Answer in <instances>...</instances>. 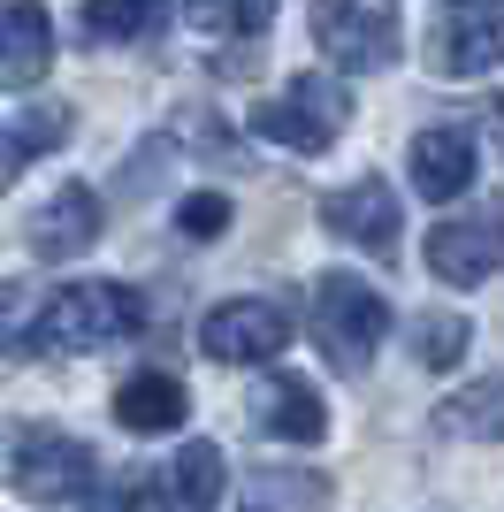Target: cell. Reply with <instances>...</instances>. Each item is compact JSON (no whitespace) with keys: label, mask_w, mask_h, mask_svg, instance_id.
<instances>
[{"label":"cell","mask_w":504,"mask_h":512,"mask_svg":"<svg viewBox=\"0 0 504 512\" xmlns=\"http://www.w3.org/2000/svg\"><path fill=\"white\" fill-rule=\"evenodd\" d=\"M314 39L336 69H390L405 46L398 0H314Z\"/></svg>","instance_id":"5"},{"label":"cell","mask_w":504,"mask_h":512,"mask_svg":"<svg viewBox=\"0 0 504 512\" xmlns=\"http://www.w3.org/2000/svg\"><path fill=\"white\" fill-rule=\"evenodd\" d=\"M504 62V0H451L428 23V69L443 77H482Z\"/></svg>","instance_id":"6"},{"label":"cell","mask_w":504,"mask_h":512,"mask_svg":"<svg viewBox=\"0 0 504 512\" xmlns=\"http://www.w3.org/2000/svg\"><path fill=\"white\" fill-rule=\"evenodd\" d=\"M344 123H352V100H344L336 77H298V85H283L275 100L252 107V130L291 153H329Z\"/></svg>","instance_id":"4"},{"label":"cell","mask_w":504,"mask_h":512,"mask_svg":"<svg viewBox=\"0 0 504 512\" xmlns=\"http://www.w3.org/2000/svg\"><path fill=\"white\" fill-rule=\"evenodd\" d=\"M191 398L176 375H161V367H146V375H130L123 390H115V421L130 428V436H168V428H184Z\"/></svg>","instance_id":"13"},{"label":"cell","mask_w":504,"mask_h":512,"mask_svg":"<svg viewBox=\"0 0 504 512\" xmlns=\"http://www.w3.org/2000/svg\"><path fill=\"white\" fill-rule=\"evenodd\" d=\"M146 321L130 283H62L39 314V344H62V352H100V344H123L130 329Z\"/></svg>","instance_id":"2"},{"label":"cell","mask_w":504,"mask_h":512,"mask_svg":"<svg viewBox=\"0 0 504 512\" xmlns=\"http://www.w3.org/2000/svg\"><path fill=\"white\" fill-rule=\"evenodd\" d=\"M222 490H230V467H222L214 444H184L161 467V512H214Z\"/></svg>","instance_id":"14"},{"label":"cell","mask_w":504,"mask_h":512,"mask_svg":"<svg viewBox=\"0 0 504 512\" xmlns=\"http://www.w3.org/2000/svg\"><path fill=\"white\" fill-rule=\"evenodd\" d=\"M466 337H474V329H466L459 314H420V321H413V360L443 375V367L466 360Z\"/></svg>","instance_id":"20"},{"label":"cell","mask_w":504,"mask_h":512,"mask_svg":"<svg viewBox=\"0 0 504 512\" xmlns=\"http://www.w3.org/2000/svg\"><path fill=\"white\" fill-rule=\"evenodd\" d=\"M8 482L16 497L31 505H69V497L92 490V451L62 428H39V421H16L8 428Z\"/></svg>","instance_id":"3"},{"label":"cell","mask_w":504,"mask_h":512,"mask_svg":"<svg viewBox=\"0 0 504 512\" xmlns=\"http://www.w3.org/2000/svg\"><path fill=\"white\" fill-rule=\"evenodd\" d=\"M199 23H207V31H237V39H252V31H268V23H275V0H199Z\"/></svg>","instance_id":"21"},{"label":"cell","mask_w":504,"mask_h":512,"mask_svg":"<svg viewBox=\"0 0 504 512\" xmlns=\"http://www.w3.org/2000/svg\"><path fill=\"white\" fill-rule=\"evenodd\" d=\"M482 107H489V138H497V146H504V92H489Z\"/></svg>","instance_id":"23"},{"label":"cell","mask_w":504,"mask_h":512,"mask_svg":"<svg viewBox=\"0 0 504 512\" xmlns=\"http://www.w3.org/2000/svg\"><path fill=\"white\" fill-rule=\"evenodd\" d=\"M31 245H39L46 260H77L100 245V192L92 184H62V192L39 207V222H31Z\"/></svg>","instance_id":"11"},{"label":"cell","mask_w":504,"mask_h":512,"mask_svg":"<svg viewBox=\"0 0 504 512\" xmlns=\"http://www.w3.org/2000/svg\"><path fill=\"white\" fill-rule=\"evenodd\" d=\"M62 138H69V107H62V100L23 107L16 123H8V146H0V153H8V176H23L31 161H39V153H54V146H62Z\"/></svg>","instance_id":"18"},{"label":"cell","mask_w":504,"mask_h":512,"mask_svg":"<svg viewBox=\"0 0 504 512\" xmlns=\"http://www.w3.org/2000/svg\"><path fill=\"white\" fill-rule=\"evenodd\" d=\"M436 428L443 436H466V444H497L504 436V375H482V383H466L459 398H443Z\"/></svg>","instance_id":"17"},{"label":"cell","mask_w":504,"mask_h":512,"mask_svg":"<svg viewBox=\"0 0 504 512\" xmlns=\"http://www.w3.org/2000/svg\"><path fill=\"white\" fill-rule=\"evenodd\" d=\"M245 512H321L329 505V474H314V467H260V474H245Z\"/></svg>","instance_id":"16"},{"label":"cell","mask_w":504,"mask_h":512,"mask_svg":"<svg viewBox=\"0 0 504 512\" xmlns=\"http://www.w3.org/2000/svg\"><path fill=\"white\" fill-rule=\"evenodd\" d=\"M314 344H321V360L336 367V375H359V367L375 360V344L382 329H390V306H382L375 283H359L344 276V268H329V276H314Z\"/></svg>","instance_id":"1"},{"label":"cell","mask_w":504,"mask_h":512,"mask_svg":"<svg viewBox=\"0 0 504 512\" xmlns=\"http://www.w3.org/2000/svg\"><path fill=\"white\" fill-rule=\"evenodd\" d=\"M252 428L275 436V444H321L329 436V406H321V390L306 375H268L252 390Z\"/></svg>","instance_id":"10"},{"label":"cell","mask_w":504,"mask_h":512,"mask_svg":"<svg viewBox=\"0 0 504 512\" xmlns=\"http://www.w3.org/2000/svg\"><path fill=\"white\" fill-rule=\"evenodd\" d=\"M321 222H329V237H344V245H359V253H375V260L398 253V199H390L382 176L336 184V192L321 199Z\"/></svg>","instance_id":"9"},{"label":"cell","mask_w":504,"mask_h":512,"mask_svg":"<svg viewBox=\"0 0 504 512\" xmlns=\"http://www.w3.org/2000/svg\"><path fill=\"white\" fill-rule=\"evenodd\" d=\"M199 344H207V360H222V367L275 360V352L291 344V314H283L275 299H230V306H214V314H207Z\"/></svg>","instance_id":"8"},{"label":"cell","mask_w":504,"mask_h":512,"mask_svg":"<svg viewBox=\"0 0 504 512\" xmlns=\"http://www.w3.org/2000/svg\"><path fill=\"white\" fill-rule=\"evenodd\" d=\"M176 0H84V31L92 39H153Z\"/></svg>","instance_id":"19"},{"label":"cell","mask_w":504,"mask_h":512,"mask_svg":"<svg viewBox=\"0 0 504 512\" xmlns=\"http://www.w3.org/2000/svg\"><path fill=\"white\" fill-rule=\"evenodd\" d=\"M222 222H230V199H222V192L176 199V230H184V237H222Z\"/></svg>","instance_id":"22"},{"label":"cell","mask_w":504,"mask_h":512,"mask_svg":"<svg viewBox=\"0 0 504 512\" xmlns=\"http://www.w3.org/2000/svg\"><path fill=\"white\" fill-rule=\"evenodd\" d=\"M46 69H54V16H46L39 0H8V62H0L8 92L39 85Z\"/></svg>","instance_id":"15"},{"label":"cell","mask_w":504,"mask_h":512,"mask_svg":"<svg viewBox=\"0 0 504 512\" xmlns=\"http://www.w3.org/2000/svg\"><path fill=\"white\" fill-rule=\"evenodd\" d=\"M405 169H413L420 199H459L466 184H474V138H466V130H420Z\"/></svg>","instance_id":"12"},{"label":"cell","mask_w":504,"mask_h":512,"mask_svg":"<svg viewBox=\"0 0 504 512\" xmlns=\"http://www.w3.org/2000/svg\"><path fill=\"white\" fill-rule=\"evenodd\" d=\"M428 268H436V283H482V276H497V268H504V199L436 222V230H428Z\"/></svg>","instance_id":"7"}]
</instances>
